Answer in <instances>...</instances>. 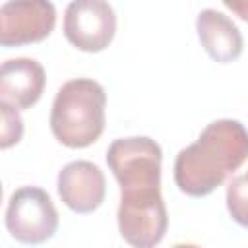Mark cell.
Segmentation results:
<instances>
[{
  "instance_id": "8992f818",
  "label": "cell",
  "mask_w": 248,
  "mask_h": 248,
  "mask_svg": "<svg viewBox=\"0 0 248 248\" xmlns=\"http://www.w3.org/2000/svg\"><path fill=\"white\" fill-rule=\"evenodd\" d=\"M116 33V14L107 0H72L64 14V35L83 52L105 50Z\"/></svg>"
},
{
  "instance_id": "ba28073f",
  "label": "cell",
  "mask_w": 248,
  "mask_h": 248,
  "mask_svg": "<svg viewBox=\"0 0 248 248\" xmlns=\"http://www.w3.org/2000/svg\"><path fill=\"white\" fill-rule=\"evenodd\" d=\"M58 196L76 213H91L105 200V174L89 161H72L58 172Z\"/></svg>"
},
{
  "instance_id": "8fae6325",
  "label": "cell",
  "mask_w": 248,
  "mask_h": 248,
  "mask_svg": "<svg viewBox=\"0 0 248 248\" xmlns=\"http://www.w3.org/2000/svg\"><path fill=\"white\" fill-rule=\"evenodd\" d=\"M227 209L234 223L248 229V178L236 176L227 186Z\"/></svg>"
},
{
  "instance_id": "7a4b0ae2",
  "label": "cell",
  "mask_w": 248,
  "mask_h": 248,
  "mask_svg": "<svg viewBox=\"0 0 248 248\" xmlns=\"http://www.w3.org/2000/svg\"><path fill=\"white\" fill-rule=\"evenodd\" d=\"M107 93L101 83L89 78L66 81L50 110V130L54 138L72 149L95 143L105 130Z\"/></svg>"
},
{
  "instance_id": "5b68a950",
  "label": "cell",
  "mask_w": 248,
  "mask_h": 248,
  "mask_svg": "<svg viewBox=\"0 0 248 248\" xmlns=\"http://www.w3.org/2000/svg\"><path fill=\"white\" fill-rule=\"evenodd\" d=\"M163 151L147 136L114 140L107 149V165L120 188L161 186Z\"/></svg>"
},
{
  "instance_id": "9c48e42d",
  "label": "cell",
  "mask_w": 248,
  "mask_h": 248,
  "mask_svg": "<svg viewBox=\"0 0 248 248\" xmlns=\"http://www.w3.org/2000/svg\"><path fill=\"white\" fill-rule=\"evenodd\" d=\"M46 78L33 58H12L0 70V97L16 108H31L43 95Z\"/></svg>"
},
{
  "instance_id": "52a82bcc",
  "label": "cell",
  "mask_w": 248,
  "mask_h": 248,
  "mask_svg": "<svg viewBox=\"0 0 248 248\" xmlns=\"http://www.w3.org/2000/svg\"><path fill=\"white\" fill-rule=\"evenodd\" d=\"M56 23V8L50 0H8L0 8L2 46H23L45 41Z\"/></svg>"
},
{
  "instance_id": "7c38bea8",
  "label": "cell",
  "mask_w": 248,
  "mask_h": 248,
  "mask_svg": "<svg viewBox=\"0 0 248 248\" xmlns=\"http://www.w3.org/2000/svg\"><path fill=\"white\" fill-rule=\"evenodd\" d=\"M0 110H2V149L12 147L17 143L23 136V122L17 112V108L6 101H0Z\"/></svg>"
},
{
  "instance_id": "3957f363",
  "label": "cell",
  "mask_w": 248,
  "mask_h": 248,
  "mask_svg": "<svg viewBox=\"0 0 248 248\" xmlns=\"http://www.w3.org/2000/svg\"><path fill=\"white\" fill-rule=\"evenodd\" d=\"M169 217L161 196V186L120 188L118 231L136 248L159 244L167 232Z\"/></svg>"
},
{
  "instance_id": "5bb4252c",
  "label": "cell",
  "mask_w": 248,
  "mask_h": 248,
  "mask_svg": "<svg viewBox=\"0 0 248 248\" xmlns=\"http://www.w3.org/2000/svg\"><path fill=\"white\" fill-rule=\"evenodd\" d=\"M244 176H246V178H248V172H246V174H244Z\"/></svg>"
},
{
  "instance_id": "277c9868",
  "label": "cell",
  "mask_w": 248,
  "mask_h": 248,
  "mask_svg": "<svg viewBox=\"0 0 248 248\" xmlns=\"http://www.w3.org/2000/svg\"><path fill=\"white\" fill-rule=\"evenodd\" d=\"M6 229L12 238L23 244L50 240L58 229V211L50 196L37 186L16 190L6 207Z\"/></svg>"
},
{
  "instance_id": "30bf717a",
  "label": "cell",
  "mask_w": 248,
  "mask_h": 248,
  "mask_svg": "<svg viewBox=\"0 0 248 248\" xmlns=\"http://www.w3.org/2000/svg\"><path fill=\"white\" fill-rule=\"evenodd\" d=\"M196 31L205 52L221 64L232 62L242 54V35L238 27L217 10H202L196 19Z\"/></svg>"
},
{
  "instance_id": "4fadbf2b",
  "label": "cell",
  "mask_w": 248,
  "mask_h": 248,
  "mask_svg": "<svg viewBox=\"0 0 248 248\" xmlns=\"http://www.w3.org/2000/svg\"><path fill=\"white\" fill-rule=\"evenodd\" d=\"M223 4L240 19L248 23V0H223Z\"/></svg>"
},
{
  "instance_id": "6da1fadb",
  "label": "cell",
  "mask_w": 248,
  "mask_h": 248,
  "mask_svg": "<svg viewBox=\"0 0 248 248\" xmlns=\"http://www.w3.org/2000/svg\"><path fill=\"white\" fill-rule=\"evenodd\" d=\"M246 159L248 130L232 118L213 120L192 145L176 155L174 182L180 192L203 198L238 170Z\"/></svg>"
}]
</instances>
